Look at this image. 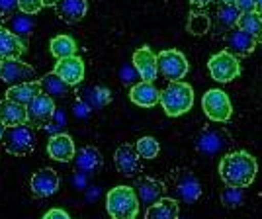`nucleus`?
Returning a JSON list of instances; mask_svg holds the SVG:
<instances>
[{"mask_svg":"<svg viewBox=\"0 0 262 219\" xmlns=\"http://www.w3.org/2000/svg\"><path fill=\"white\" fill-rule=\"evenodd\" d=\"M256 172H258L256 159L247 151H235V153L225 155L219 163V176H221L225 186H251Z\"/></svg>","mask_w":262,"mask_h":219,"instance_id":"obj_1","label":"nucleus"},{"mask_svg":"<svg viewBox=\"0 0 262 219\" xmlns=\"http://www.w3.org/2000/svg\"><path fill=\"white\" fill-rule=\"evenodd\" d=\"M139 198L135 188L116 186L106 196V209L112 219H135L139 213Z\"/></svg>","mask_w":262,"mask_h":219,"instance_id":"obj_2","label":"nucleus"},{"mask_svg":"<svg viewBox=\"0 0 262 219\" xmlns=\"http://www.w3.org/2000/svg\"><path fill=\"white\" fill-rule=\"evenodd\" d=\"M161 106L164 114L170 118H178L186 114L194 106V90L186 82H170L168 86L161 92Z\"/></svg>","mask_w":262,"mask_h":219,"instance_id":"obj_3","label":"nucleus"},{"mask_svg":"<svg viewBox=\"0 0 262 219\" xmlns=\"http://www.w3.org/2000/svg\"><path fill=\"white\" fill-rule=\"evenodd\" d=\"M0 145H2V149L6 153L16 155V157H24V155H30L35 149V133L26 123L14 125V127H6Z\"/></svg>","mask_w":262,"mask_h":219,"instance_id":"obj_4","label":"nucleus"},{"mask_svg":"<svg viewBox=\"0 0 262 219\" xmlns=\"http://www.w3.org/2000/svg\"><path fill=\"white\" fill-rule=\"evenodd\" d=\"M157 61H159V75H163L168 82H180L190 71L188 59L178 49H164L157 55Z\"/></svg>","mask_w":262,"mask_h":219,"instance_id":"obj_5","label":"nucleus"},{"mask_svg":"<svg viewBox=\"0 0 262 219\" xmlns=\"http://www.w3.org/2000/svg\"><path fill=\"white\" fill-rule=\"evenodd\" d=\"M202 108L204 114L208 116L211 121H217V123H225L229 121L231 114H233V106H231L229 94L219 90V88H211L204 94L202 98Z\"/></svg>","mask_w":262,"mask_h":219,"instance_id":"obj_6","label":"nucleus"},{"mask_svg":"<svg viewBox=\"0 0 262 219\" xmlns=\"http://www.w3.org/2000/svg\"><path fill=\"white\" fill-rule=\"evenodd\" d=\"M209 75L213 77V80H217L221 84L231 82L233 78H237L241 75V63L239 59L231 51H219L208 61Z\"/></svg>","mask_w":262,"mask_h":219,"instance_id":"obj_7","label":"nucleus"},{"mask_svg":"<svg viewBox=\"0 0 262 219\" xmlns=\"http://www.w3.org/2000/svg\"><path fill=\"white\" fill-rule=\"evenodd\" d=\"M172 190H174V196L182 204H194V202H198L202 198V184H200V180L190 170H186V168L174 170Z\"/></svg>","mask_w":262,"mask_h":219,"instance_id":"obj_8","label":"nucleus"},{"mask_svg":"<svg viewBox=\"0 0 262 219\" xmlns=\"http://www.w3.org/2000/svg\"><path fill=\"white\" fill-rule=\"evenodd\" d=\"M0 80L8 86L24 84V82H33L35 80V69L22 59H8L0 63Z\"/></svg>","mask_w":262,"mask_h":219,"instance_id":"obj_9","label":"nucleus"},{"mask_svg":"<svg viewBox=\"0 0 262 219\" xmlns=\"http://www.w3.org/2000/svg\"><path fill=\"white\" fill-rule=\"evenodd\" d=\"M26 108H28V121L33 123V125H37V127L49 125L51 120L55 118V112H57L55 100L49 98L43 92H39Z\"/></svg>","mask_w":262,"mask_h":219,"instance_id":"obj_10","label":"nucleus"},{"mask_svg":"<svg viewBox=\"0 0 262 219\" xmlns=\"http://www.w3.org/2000/svg\"><path fill=\"white\" fill-rule=\"evenodd\" d=\"M30 188L35 198H51L59 192L61 188V178L53 168H39L37 172H33L30 180Z\"/></svg>","mask_w":262,"mask_h":219,"instance_id":"obj_11","label":"nucleus"},{"mask_svg":"<svg viewBox=\"0 0 262 219\" xmlns=\"http://www.w3.org/2000/svg\"><path fill=\"white\" fill-rule=\"evenodd\" d=\"M131 61H133V69L137 71L141 80L155 82V78L159 77V61H157V55L151 51V47H147V45L139 47L133 53Z\"/></svg>","mask_w":262,"mask_h":219,"instance_id":"obj_12","label":"nucleus"},{"mask_svg":"<svg viewBox=\"0 0 262 219\" xmlns=\"http://www.w3.org/2000/svg\"><path fill=\"white\" fill-rule=\"evenodd\" d=\"M84 71H86L84 69V61L78 55L67 57V59H59L53 69L55 75L59 78H63L69 86H77L78 82H82Z\"/></svg>","mask_w":262,"mask_h":219,"instance_id":"obj_13","label":"nucleus"},{"mask_svg":"<svg viewBox=\"0 0 262 219\" xmlns=\"http://www.w3.org/2000/svg\"><path fill=\"white\" fill-rule=\"evenodd\" d=\"M47 155H49L53 161H59V163H69V161H73L75 155H77L73 137L67 135V133L51 135L49 141H47Z\"/></svg>","mask_w":262,"mask_h":219,"instance_id":"obj_14","label":"nucleus"},{"mask_svg":"<svg viewBox=\"0 0 262 219\" xmlns=\"http://www.w3.org/2000/svg\"><path fill=\"white\" fill-rule=\"evenodd\" d=\"M114 164L123 176H135L141 170V157L137 155L135 147L131 145H120L114 153Z\"/></svg>","mask_w":262,"mask_h":219,"instance_id":"obj_15","label":"nucleus"},{"mask_svg":"<svg viewBox=\"0 0 262 219\" xmlns=\"http://www.w3.org/2000/svg\"><path fill=\"white\" fill-rule=\"evenodd\" d=\"M26 53V41L12 33L6 26H0V63L8 59H20Z\"/></svg>","mask_w":262,"mask_h":219,"instance_id":"obj_16","label":"nucleus"},{"mask_svg":"<svg viewBox=\"0 0 262 219\" xmlns=\"http://www.w3.org/2000/svg\"><path fill=\"white\" fill-rule=\"evenodd\" d=\"M129 100L133 104H137L139 108H153L161 102V92L153 82L141 80L137 84H133L129 90Z\"/></svg>","mask_w":262,"mask_h":219,"instance_id":"obj_17","label":"nucleus"},{"mask_svg":"<svg viewBox=\"0 0 262 219\" xmlns=\"http://www.w3.org/2000/svg\"><path fill=\"white\" fill-rule=\"evenodd\" d=\"M135 192H137L139 202L149 208V206H153L164 198V184L151 178V176H145V178H139L135 182Z\"/></svg>","mask_w":262,"mask_h":219,"instance_id":"obj_18","label":"nucleus"},{"mask_svg":"<svg viewBox=\"0 0 262 219\" xmlns=\"http://www.w3.org/2000/svg\"><path fill=\"white\" fill-rule=\"evenodd\" d=\"M73 161H75L77 172H80V174H84V176H90V174H94L100 166H102V153H100L96 147L86 145V147H82L80 151H77Z\"/></svg>","mask_w":262,"mask_h":219,"instance_id":"obj_19","label":"nucleus"},{"mask_svg":"<svg viewBox=\"0 0 262 219\" xmlns=\"http://www.w3.org/2000/svg\"><path fill=\"white\" fill-rule=\"evenodd\" d=\"M57 16L67 24H77L80 22L88 12L86 0H59L55 4Z\"/></svg>","mask_w":262,"mask_h":219,"instance_id":"obj_20","label":"nucleus"},{"mask_svg":"<svg viewBox=\"0 0 262 219\" xmlns=\"http://www.w3.org/2000/svg\"><path fill=\"white\" fill-rule=\"evenodd\" d=\"M225 145V135L213 127H206L202 129L200 135L196 137V149L204 155H215L223 149Z\"/></svg>","mask_w":262,"mask_h":219,"instance_id":"obj_21","label":"nucleus"},{"mask_svg":"<svg viewBox=\"0 0 262 219\" xmlns=\"http://www.w3.org/2000/svg\"><path fill=\"white\" fill-rule=\"evenodd\" d=\"M256 45L258 41L252 37L251 33L243 32L241 28L237 30H233V32L227 35V51H231L233 55H241V57H245V55H251L254 49H256Z\"/></svg>","mask_w":262,"mask_h":219,"instance_id":"obj_22","label":"nucleus"},{"mask_svg":"<svg viewBox=\"0 0 262 219\" xmlns=\"http://www.w3.org/2000/svg\"><path fill=\"white\" fill-rule=\"evenodd\" d=\"M0 121L6 127L28 123V108L12 102V100H4V102H0Z\"/></svg>","mask_w":262,"mask_h":219,"instance_id":"obj_23","label":"nucleus"},{"mask_svg":"<svg viewBox=\"0 0 262 219\" xmlns=\"http://www.w3.org/2000/svg\"><path fill=\"white\" fill-rule=\"evenodd\" d=\"M178 215L180 208L174 198H163L145 211V219H178Z\"/></svg>","mask_w":262,"mask_h":219,"instance_id":"obj_24","label":"nucleus"},{"mask_svg":"<svg viewBox=\"0 0 262 219\" xmlns=\"http://www.w3.org/2000/svg\"><path fill=\"white\" fill-rule=\"evenodd\" d=\"M41 92L39 88V82L33 80V82H24V84H16V86H10L6 90V100H12L16 104H22V106H28L37 94Z\"/></svg>","mask_w":262,"mask_h":219,"instance_id":"obj_25","label":"nucleus"},{"mask_svg":"<svg viewBox=\"0 0 262 219\" xmlns=\"http://www.w3.org/2000/svg\"><path fill=\"white\" fill-rule=\"evenodd\" d=\"M39 82V88H41V92L47 94L49 98H65L67 94H69V84H67L63 78H59L55 73H49V75H45L43 78H39L37 80Z\"/></svg>","mask_w":262,"mask_h":219,"instance_id":"obj_26","label":"nucleus"},{"mask_svg":"<svg viewBox=\"0 0 262 219\" xmlns=\"http://www.w3.org/2000/svg\"><path fill=\"white\" fill-rule=\"evenodd\" d=\"M49 51H51L53 57H57V61L67 59V57L77 55V43H75V39L71 35L61 33V35H55L53 39L49 41Z\"/></svg>","mask_w":262,"mask_h":219,"instance_id":"obj_27","label":"nucleus"},{"mask_svg":"<svg viewBox=\"0 0 262 219\" xmlns=\"http://www.w3.org/2000/svg\"><path fill=\"white\" fill-rule=\"evenodd\" d=\"M237 28H241L243 32L251 33L252 37L262 43V16L258 12H249V14H241Z\"/></svg>","mask_w":262,"mask_h":219,"instance_id":"obj_28","label":"nucleus"},{"mask_svg":"<svg viewBox=\"0 0 262 219\" xmlns=\"http://www.w3.org/2000/svg\"><path fill=\"white\" fill-rule=\"evenodd\" d=\"M8 30L26 41V37H30V33H32L33 24L24 12H20V14H14L10 20H8Z\"/></svg>","mask_w":262,"mask_h":219,"instance_id":"obj_29","label":"nucleus"},{"mask_svg":"<svg viewBox=\"0 0 262 219\" xmlns=\"http://www.w3.org/2000/svg\"><path fill=\"white\" fill-rule=\"evenodd\" d=\"M88 108H104L112 102V92L106 86H92L86 90Z\"/></svg>","mask_w":262,"mask_h":219,"instance_id":"obj_30","label":"nucleus"},{"mask_svg":"<svg viewBox=\"0 0 262 219\" xmlns=\"http://www.w3.org/2000/svg\"><path fill=\"white\" fill-rule=\"evenodd\" d=\"M241 12L235 4H223L221 8L217 10V22L221 28L229 30V28H235L239 24Z\"/></svg>","mask_w":262,"mask_h":219,"instance_id":"obj_31","label":"nucleus"},{"mask_svg":"<svg viewBox=\"0 0 262 219\" xmlns=\"http://www.w3.org/2000/svg\"><path fill=\"white\" fill-rule=\"evenodd\" d=\"M135 151H137V155H139L141 159L151 161V159H155V157L159 155V151H161V145H159V141H157L155 137H151V135H145V137H141L139 141L135 143Z\"/></svg>","mask_w":262,"mask_h":219,"instance_id":"obj_32","label":"nucleus"},{"mask_svg":"<svg viewBox=\"0 0 262 219\" xmlns=\"http://www.w3.org/2000/svg\"><path fill=\"white\" fill-rule=\"evenodd\" d=\"M219 198H221V204H223L225 208L235 209V208H239L241 204L245 202V192H243V188L225 186Z\"/></svg>","mask_w":262,"mask_h":219,"instance_id":"obj_33","label":"nucleus"},{"mask_svg":"<svg viewBox=\"0 0 262 219\" xmlns=\"http://www.w3.org/2000/svg\"><path fill=\"white\" fill-rule=\"evenodd\" d=\"M209 28V20L206 18V14H192L190 22H188V30L192 33H206Z\"/></svg>","mask_w":262,"mask_h":219,"instance_id":"obj_34","label":"nucleus"},{"mask_svg":"<svg viewBox=\"0 0 262 219\" xmlns=\"http://www.w3.org/2000/svg\"><path fill=\"white\" fill-rule=\"evenodd\" d=\"M43 0H18V8L20 12L32 16V14H37V12L43 10Z\"/></svg>","mask_w":262,"mask_h":219,"instance_id":"obj_35","label":"nucleus"},{"mask_svg":"<svg viewBox=\"0 0 262 219\" xmlns=\"http://www.w3.org/2000/svg\"><path fill=\"white\" fill-rule=\"evenodd\" d=\"M18 8V0H0V20H10Z\"/></svg>","mask_w":262,"mask_h":219,"instance_id":"obj_36","label":"nucleus"},{"mask_svg":"<svg viewBox=\"0 0 262 219\" xmlns=\"http://www.w3.org/2000/svg\"><path fill=\"white\" fill-rule=\"evenodd\" d=\"M237 8H239L241 14H249V12H256V4H254V0H237V4H235Z\"/></svg>","mask_w":262,"mask_h":219,"instance_id":"obj_37","label":"nucleus"},{"mask_svg":"<svg viewBox=\"0 0 262 219\" xmlns=\"http://www.w3.org/2000/svg\"><path fill=\"white\" fill-rule=\"evenodd\" d=\"M41 219H71V217H69V213H67L65 209L53 208V209H49Z\"/></svg>","mask_w":262,"mask_h":219,"instance_id":"obj_38","label":"nucleus"},{"mask_svg":"<svg viewBox=\"0 0 262 219\" xmlns=\"http://www.w3.org/2000/svg\"><path fill=\"white\" fill-rule=\"evenodd\" d=\"M211 0H190V4L192 6H198V8H202V6H206V4H209Z\"/></svg>","mask_w":262,"mask_h":219,"instance_id":"obj_39","label":"nucleus"},{"mask_svg":"<svg viewBox=\"0 0 262 219\" xmlns=\"http://www.w3.org/2000/svg\"><path fill=\"white\" fill-rule=\"evenodd\" d=\"M254 4H256V12L262 16V0H254Z\"/></svg>","mask_w":262,"mask_h":219,"instance_id":"obj_40","label":"nucleus"},{"mask_svg":"<svg viewBox=\"0 0 262 219\" xmlns=\"http://www.w3.org/2000/svg\"><path fill=\"white\" fill-rule=\"evenodd\" d=\"M4 132H6V125L0 121V143H2V137H4Z\"/></svg>","mask_w":262,"mask_h":219,"instance_id":"obj_41","label":"nucleus"},{"mask_svg":"<svg viewBox=\"0 0 262 219\" xmlns=\"http://www.w3.org/2000/svg\"><path fill=\"white\" fill-rule=\"evenodd\" d=\"M57 2H59V0H43V4H45V6H55Z\"/></svg>","mask_w":262,"mask_h":219,"instance_id":"obj_42","label":"nucleus"},{"mask_svg":"<svg viewBox=\"0 0 262 219\" xmlns=\"http://www.w3.org/2000/svg\"><path fill=\"white\" fill-rule=\"evenodd\" d=\"M223 4H237V0H221Z\"/></svg>","mask_w":262,"mask_h":219,"instance_id":"obj_43","label":"nucleus"}]
</instances>
